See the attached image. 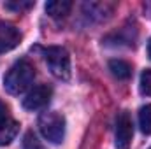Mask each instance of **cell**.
Masks as SVG:
<instances>
[{
	"label": "cell",
	"mask_w": 151,
	"mask_h": 149,
	"mask_svg": "<svg viewBox=\"0 0 151 149\" xmlns=\"http://www.w3.org/2000/svg\"><path fill=\"white\" fill-rule=\"evenodd\" d=\"M35 77V69L28 60H18L4 75V88L11 95H19L30 88Z\"/></svg>",
	"instance_id": "cell-1"
},
{
	"label": "cell",
	"mask_w": 151,
	"mask_h": 149,
	"mask_svg": "<svg viewBox=\"0 0 151 149\" xmlns=\"http://www.w3.org/2000/svg\"><path fill=\"white\" fill-rule=\"evenodd\" d=\"M42 56H44L47 69L51 70V74L55 77H58L62 81L70 79V56H69L65 47L49 46L42 51Z\"/></svg>",
	"instance_id": "cell-2"
},
{
	"label": "cell",
	"mask_w": 151,
	"mask_h": 149,
	"mask_svg": "<svg viewBox=\"0 0 151 149\" xmlns=\"http://www.w3.org/2000/svg\"><path fill=\"white\" fill-rule=\"evenodd\" d=\"M39 130L46 140L60 144L65 139V117L56 111L42 112L39 117Z\"/></svg>",
	"instance_id": "cell-3"
},
{
	"label": "cell",
	"mask_w": 151,
	"mask_h": 149,
	"mask_svg": "<svg viewBox=\"0 0 151 149\" xmlns=\"http://www.w3.org/2000/svg\"><path fill=\"white\" fill-rule=\"evenodd\" d=\"M132 137H134L132 117L127 111H123L118 114V119H116V133H114L116 149H130Z\"/></svg>",
	"instance_id": "cell-4"
},
{
	"label": "cell",
	"mask_w": 151,
	"mask_h": 149,
	"mask_svg": "<svg viewBox=\"0 0 151 149\" xmlns=\"http://www.w3.org/2000/svg\"><path fill=\"white\" fill-rule=\"evenodd\" d=\"M19 132V123L11 117L9 107L0 100V146H7Z\"/></svg>",
	"instance_id": "cell-5"
},
{
	"label": "cell",
	"mask_w": 151,
	"mask_h": 149,
	"mask_svg": "<svg viewBox=\"0 0 151 149\" xmlns=\"http://www.w3.org/2000/svg\"><path fill=\"white\" fill-rule=\"evenodd\" d=\"M51 95H53V90L47 84H39L34 90H30L28 95L23 98V107L27 111H39L47 105V102L51 100Z\"/></svg>",
	"instance_id": "cell-6"
},
{
	"label": "cell",
	"mask_w": 151,
	"mask_h": 149,
	"mask_svg": "<svg viewBox=\"0 0 151 149\" xmlns=\"http://www.w3.org/2000/svg\"><path fill=\"white\" fill-rule=\"evenodd\" d=\"M21 40L19 30L7 23V21H0V53H7L11 49H14Z\"/></svg>",
	"instance_id": "cell-7"
},
{
	"label": "cell",
	"mask_w": 151,
	"mask_h": 149,
	"mask_svg": "<svg viewBox=\"0 0 151 149\" xmlns=\"http://www.w3.org/2000/svg\"><path fill=\"white\" fill-rule=\"evenodd\" d=\"M70 9H72V2L69 0H51L46 4V12L55 19L65 18L70 12Z\"/></svg>",
	"instance_id": "cell-8"
},
{
	"label": "cell",
	"mask_w": 151,
	"mask_h": 149,
	"mask_svg": "<svg viewBox=\"0 0 151 149\" xmlns=\"http://www.w3.org/2000/svg\"><path fill=\"white\" fill-rule=\"evenodd\" d=\"M83 11L88 18H97V19H104L113 12V5L109 4H100V2H90L83 5Z\"/></svg>",
	"instance_id": "cell-9"
},
{
	"label": "cell",
	"mask_w": 151,
	"mask_h": 149,
	"mask_svg": "<svg viewBox=\"0 0 151 149\" xmlns=\"http://www.w3.org/2000/svg\"><path fill=\"white\" fill-rule=\"evenodd\" d=\"M109 70H111V74L114 77H118V79H128L130 75H132V67H130V63L128 62H125V60H119V58H114L109 62Z\"/></svg>",
	"instance_id": "cell-10"
},
{
	"label": "cell",
	"mask_w": 151,
	"mask_h": 149,
	"mask_svg": "<svg viewBox=\"0 0 151 149\" xmlns=\"http://www.w3.org/2000/svg\"><path fill=\"white\" fill-rule=\"evenodd\" d=\"M139 126L142 133L151 135V104H146L139 109Z\"/></svg>",
	"instance_id": "cell-11"
},
{
	"label": "cell",
	"mask_w": 151,
	"mask_h": 149,
	"mask_svg": "<svg viewBox=\"0 0 151 149\" xmlns=\"http://www.w3.org/2000/svg\"><path fill=\"white\" fill-rule=\"evenodd\" d=\"M21 149H46V148L40 144V140L35 137L34 132H27L25 137H23V142H21Z\"/></svg>",
	"instance_id": "cell-12"
},
{
	"label": "cell",
	"mask_w": 151,
	"mask_h": 149,
	"mask_svg": "<svg viewBox=\"0 0 151 149\" xmlns=\"http://www.w3.org/2000/svg\"><path fill=\"white\" fill-rule=\"evenodd\" d=\"M139 90H141L142 95L151 97V69L142 70V74H141V81H139Z\"/></svg>",
	"instance_id": "cell-13"
},
{
	"label": "cell",
	"mask_w": 151,
	"mask_h": 149,
	"mask_svg": "<svg viewBox=\"0 0 151 149\" xmlns=\"http://www.w3.org/2000/svg\"><path fill=\"white\" fill-rule=\"evenodd\" d=\"M32 5H34L32 2H16V4L9 2V4H5V7H7V9H14V11H23V9L32 7Z\"/></svg>",
	"instance_id": "cell-14"
},
{
	"label": "cell",
	"mask_w": 151,
	"mask_h": 149,
	"mask_svg": "<svg viewBox=\"0 0 151 149\" xmlns=\"http://www.w3.org/2000/svg\"><path fill=\"white\" fill-rule=\"evenodd\" d=\"M148 53H150V58H151V39H150V42H148Z\"/></svg>",
	"instance_id": "cell-15"
}]
</instances>
